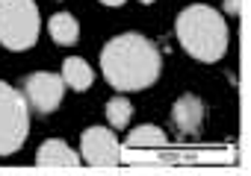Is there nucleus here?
<instances>
[{
	"label": "nucleus",
	"instance_id": "obj_12",
	"mask_svg": "<svg viewBox=\"0 0 251 176\" xmlns=\"http://www.w3.org/2000/svg\"><path fill=\"white\" fill-rule=\"evenodd\" d=\"M130 117H133V103L124 94H118V97H112L106 103V120H109L112 129H124L130 123Z\"/></svg>",
	"mask_w": 251,
	"mask_h": 176
},
{
	"label": "nucleus",
	"instance_id": "obj_2",
	"mask_svg": "<svg viewBox=\"0 0 251 176\" xmlns=\"http://www.w3.org/2000/svg\"><path fill=\"white\" fill-rule=\"evenodd\" d=\"M175 33L180 47L198 62H219L227 53L230 33L225 18L213 6H204V3L186 6L175 21Z\"/></svg>",
	"mask_w": 251,
	"mask_h": 176
},
{
	"label": "nucleus",
	"instance_id": "obj_4",
	"mask_svg": "<svg viewBox=\"0 0 251 176\" xmlns=\"http://www.w3.org/2000/svg\"><path fill=\"white\" fill-rule=\"evenodd\" d=\"M30 132V109L24 91L0 79V156H12L24 147Z\"/></svg>",
	"mask_w": 251,
	"mask_h": 176
},
{
	"label": "nucleus",
	"instance_id": "obj_15",
	"mask_svg": "<svg viewBox=\"0 0 251 176\" xmlns=\"http://www.w3.org/2000/svg\"><path fill=\"white\" fill-rule=\"evenodd\" d=\"M139 3H145V6H151V3H154V0H139Z\"/></svg>",
	"mask_w": 251,
	"mask_h": 176
},
{
	"label": "nucleus",
	"instance_id": "obj_14",
	"mask_svg": "<svg viewBox=\"0 0 251 176\" xmlns=\"http://www.w3.org/2000/svg\"><path fill=\"white\" fill-rule=\"evenodd\" d=\"M100 3H103V6H124L127 0H100Z\"/></svg>",
	"mask_w": 251,
	"mask_h": 176
},
{
	"label": "nucleus",
	"instance_id": "obj_11",
	"mask_svg": "<svg viewBox=\"0 0 251 176\" xmlns=\"http://www.w3.org/2000/svg\"><path fill=\"white\" fill-rule=\"evenodd\" d=\"M127 147L130 150H160L166 147V132L154 123H145V126H136L130 135H127Z\"/></svg>",
	"mask_w": 251,
	"mask_h": 176
},
{
	"label": "nucleus",
	"instance_id": "obj_1",
	"mask_svg": "<svg viewBox=\"0 0 251 176\" xmlns=\"http://www.w3.org/2000/svg\"><path fill=\"white\" fill-rule=\"evenodd\" d=\"M100 71H103V79L121 94L142 91L160 79L163 53L142 33H121L103 44Z\"/></svg>",
	"mask_w": 251,
	"mask_h": 176
},
{
	"label": "nucleus",
	"instance_id": "obj_8",
	"mask_svg": "<svg viewBox=\"0 0 251 176\" xmlns=\"http://www.w3.org/2000/svg\"><path fill=\"white\" fill-rule=\"evenodd\" d=\"M36 164L39 167H77L80 156L62 138H48L36 153Z\"/></svg>",
	"mask_w": 251,
	"mask_h": 176
},
{
	"label": "nucleus",
	"instance_id": "obj_6",
	"mask_svg": "<svg viewBox=\"0 0 251 176\" xmlns=\"http://www.w3.org/2000/svg\"><path fill=\"white\" fill-rule=\"evenodd\" d=\"M62 94H65V79L56 77V74H30L24 79V97H27V106L36 112V115H53L62 103Z\"/></svg>",
	"mask_w": 251,
	"mask_h": 176
},
{
	"label": "nucleus",
	"instance_id": "obj_7",
	"mask_svg": "<svg viewBox=\"0 0 251 176\" xmlns=\"http://www.w3.org/2000/svg\"><path fill=\"white\" fill-rule=\"evenodd\" d=\"M172 123L180 135H195L204 123V103L195 94H183L172 106Z\"/></svg>",
	"mask_w": 251,
	"mask_h": 176
},
{
	"label": "nucleus",
	"instance_id": "obj_13",
	"mask_svg": "<svg viewBox=\"0 0 251 176\" xmlns=\"http://www.w3.org/2000/svg\"><path fill=\"white\" fill-rule=\"evenodd\" d=\"M225 12L227 15H239L242 12V0H225Z\"/></svg>",
	"mask_w": 251,
	"mask_h": 176
},
{
	"label": "nucleus",
	"instance_id": "obj_3",
	"mask_svg": "<svg viewBox=\"0 0 251 176\" xmlns=\"http://www.w3.org/2000/svg\"><path fill=\"white\" fill-rule=\"evenodd\" d=\"M42 18L33 0H0V44L12 53L30 50L39 41Z\"/></svg>",
	"mask_w": 251,
	"mask_h": 176
},
{
	"label": "nucleus",
	"instance_id": "obj_9",
	"mask_svg": "<svg viewBox=\"0 0 251 176\" xmlns=\"http://www.w3.org/2000/svg\"><path fill=\"white\" fill-rule=\"evenodd\" d=\"M59 77H62L65 85L74 88V91H86V88L95 82V71H92L89 62L80 59V56H68V59L62 62V74H59Z\"/></svg>",
	"mask_w": 251,
	"mask_h": 176
},
{
	"label": "nucleus",
	"instance_id": "obj_5",
	"mask_svg": "<svg viewBox=\"0 0 251 176\" xmlns=\"http://www.w3.org/2000/svg\"><path fill=\"white\" fill-rule=\"evenodd\" d=\"M80 158L92 167H112L127 158V150L118 144L112 126H89L80 135Z\"/></svg>",
	"mask_w": 251,
	"mask_h": 176
},
{
	"label": "nucleus",
	"instance_id": "obj_10",
	"mask_svg": "<svg viewBox=\"0 0 251 176\" xmlns=\"http://www.w3.org/2000/svg\"><path fill=\"white\" fill-rule=\"evenodd\" d=\"M48 30H50V39H53L56 44H62V47L77 44V39H80V24H77V18L68 15V12H56V15L50 18Z\"/></svg>",
	"mask_w": 251,
	"mask_h": 176
}]
</instances>
